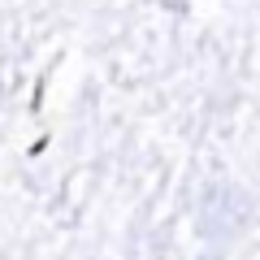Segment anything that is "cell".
<instances>
[{"mask_svg": "<svg viewBox=\"0 0 260 260\" xmlns=\"http://www.w3.org/2000/svg\"><path fill=\"white\" fill-rule=\"evenodd\" d=\"M251 221V200L243 186L234 182H208L204 195H200V213H195V225L208 243H234Z\"/></svg>", "mask_w": 260, "mask_h": 260, "instance_id": "obj_1", "label": "cell"}]
</instances>
